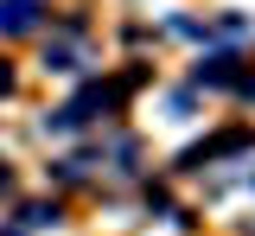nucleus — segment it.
I'll use <instances>...</instances> for the list:
<instances>
[{
    "mask_svg": "<svg viewBox=\"0 0 255 236\" xmlns=\"http://www.w3.org/2000/svg\"><path fill=\"white\" fill-rule=\"evenodd\" d=\"M83 64V45L77 38H51V70H77Z\"/></svg>",
    "mask_w": 255,
    "mask_h": 236,
    "instance_id": "obj_2",
    "label": "nucleus"
},
{
    "mask_svg": "<svg viewBox=\"0 0 255 236\" xmlns=\"http://www.w3.org/2000/svg\"><path fill=\"white\" fill-rule=\"evenodd\" d=\"M26 230H45V224H58V204H26V217H19Z\"/></svg>",
    "mask_w": 255,
    "mask_h": 236,
    "instance_id": "obj_3",
    "label": "nucleus"
},
{
    "mask_svg": "<svg viewBox=\"0 0 255 236\" xmlns=\"http://www.w3.org/2000/svg\"><path fill=\"white\" fill-rule=\"evenodd\" d=\"M0 26H6V32H32V26H38V6H32V0H6V6H0Z\"/></svg>",
    "mask_w": 255,
    "mask_h": 236,
    "instance_id": "obj_1",
    "label": "nucleus"
},
{
    "mask_svg": "<svg viewBox=\"0 0 255 236\" xmlns=\"http://www.w3.org/2000/svg\"><path fill=\"white\" fill-rule=\"evenodd\" d=\"M6 90H13V70H6V64H0V96H6Z\"/></svg>",
    "mask_w": 255,
    "mask_h": 236,
    "instance_id": "obj_4",
    "label": "nucleus"
}]
</instances>
